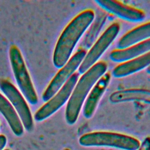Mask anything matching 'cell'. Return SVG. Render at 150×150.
<instances>
[{
    "label": "cell",
    "instance_id": "ffe728a7",
    "mask_svg": "<svg viewBox=\"0 0 150 150\" xmlns=\"http://www.w3.org/2000/svg\"><path fill=\"white\" fill-rule=\"evenodd\" d=\"M63 150H70V149L69 148H64Z\"/></svg>",
    "mask_w": 150,
    "mask_h": 150
},
{
    "label": "cell",
    "instance_id": "9c48e42d",
    "mask_svg": "<svg viewBox=\"0 0 150 150\" xmlns=\"http://www.w3.org/2000/svg\"><path fill=\"white\" fill-rule=\"evenodd\" d=\"M95 2L106 11L124 20L131 22L142 21L145 15L137 8L125 5L115 0H96Z\"/></svg>",
    "mask_w": 150,
    "mask_h": 150
},
{
    "label": "cell",
    "instance_id": "52a82bcc",
    "mask_svg": "<svg viewBox=\"0 0 150 150\" xmlns=\"http://www.w3.org/2000/svg\"><path fill=\"white\" fill-rule=\"evenodd\" d=\"M79 77V73H74L62 87L36 111L35 120L36 121L45 120L60 108L69 100Z\"/></svg>",
    "mask_w": 150,
    "mask_h": 150
},
{
    "label": "cell",
    "instance_id": "277c9868",
    "mask_svg": "<svg viewBox=\"0 0 150 150\" xmlns=\"http://www.w3.org/2000/svg\"><path fill=\"white\" fill-rule=\"evenodd\" d=\"M9 56L13 73L25 98L32 105L38 102V97L20 49L15 45L10 46Z\"/></svg>",
    "mask_w": 150,
    "mask_h": 150
},
{
    "label": "cell",
    "instance_id": "ba28073f",
    "mask_svg": "<svg viewBox=\"0 0 150 150\" xmlns=\"http://www.w3.org/2000/svg\"><path fill=\"white\" fill-rule=\"evenodd\" d=\"M120 29L118 23H113L103 32L94 45L91 46L87 53H86L78 69L79 73L83 74L96 63L103 53L116 38Z\"/></svg>",
    "mask_w": 150,
    "mask_h": 150
},
{
    "label": "cell",
    "instance_id": "5bb4252c",
    "mask_svg": "<svg viewBox=\"0 0 150 150\" xmlns=\"http://www.w3.org/2000/svg\"><path fill=\"white\" fill-rule=\"evenodd\" d=\"M0 112L8 122L12 132L16 136L23 133V126L15 108L9 101L0 93Z\"/></svg>",
    "mask_w": 150,
    "mask_h": 150
},
{
    "label": "cell",
    "instance_id": "2e32d148",
    "mask_svg": "<svg viewBox=\"0 0 150 150\" xmlns=\"http://www.w3.org/2000/svg\"><path fill=\"white\" fill-rule=\"evenodd\" d=\"M106 19L107 16L104 13L98 15L84 37L83 42V47L86 49H90L92 44L95 42L96 39L101 30Z\"/></svg>",
    "mask_w": 150,
    "mask_h": 150
},
{
    "label": "cell",
    "instance_id": "ac0fdd59",
    "mask_svg": "<svg viewBox=\"0 0 150 150\" xmlns=\"http://www.w3.org/2000/svg\"><path fill=\"white\" fill-rule=\"evenodd\" d=\"M6 138L4 135H0V150H2L6 144Z\"/></svg>",
    "mask_w": 150,
    "mask_h": 150
},
{
    "label": "cell",
    "instance_id": "6da1fadb",
    "mask_svg": "<svg viewBox=\"0 0 150 150\" xmlns=\"http://www.w3.org/2000/svg\"><path fill=\"white\" fill-rule=\"evenodd\" d=\"M93 11L86 9L76 16L60 34L54 49L53 63L58 69L63 67L71 57L77 43L94 19Z\"/></svg>",
    "mask_w": 150,
    "mask_h": 150
},
{
    "label": "cell",
    "instance_id": "9a60e30c",
    "mask_svg": "<svg viewBox=\"0 0 150 150\" xmlns=\"http://www.w3.org/2000/svg\"><path fill=\"white\" fill-rule=\"evenodd\" d=\"M109 98L114 103L133 100L148 102L150 101V90L141 88L125 89L112 93Z\"/></svg>",
    "mask_w": 150,
    "mask_h": 150
},
{
    "label": "cell",
    "instance_id": "d6986e66",
    "mask_svg": "<svg viewBox=\"0 0 150 150\" xmlns=\"http://www.w3.org/2000/svg\"><path fill=\"white\" fill-rule=\"evenodd\" d=\"M146 71H147L148 73L150 74V66H149V67H148V68H147V69H146Z\"/></svg>",
    "mask_w": 150,
    "mask_h": 150
},
{
    "label": "cell",
    "instance_id": "8992f818",
    "mask_svg": "<svg viewBox=\"0 0 150 150\" xmlns=\"http://www.w3.org/2000/svg\"><path fill=\"white\" fill-rule=\"evenodd\" d=\"M86 54L85 50H79L60 69L43 93L42 98L44 101L46 102L52 98L67 82L75 71L79 69Z\"/></svg>",
    "mask_w": 150,
    "mask_h": 150
},
{
    "label": "cell",
    "instance_id": "44dd1931",
    "mask_svg": "<svg viewBox=\"0 0 150 150\" xmlns=\"http://www.w3.org/2000/svg\"><path fill=\"white\" fill-rule=\"evenodd\" d=\"M4 150H9V149H4Z\"/></svg>",
    "mask_w": 150,
    "mask_h": 150
},
{
    "label": "cell",
    "instance_id": "5b68a950",
    "mask_svg": "<svg viewBox=\"0 0 150 150\" xmlns=\"http://www.w3.org/2000/svg\"><path fill=\"white\" fill-rule=\"evenodd\" d=\"M0 89L15 108L23 127L27 131H32L34 127L33 117L22 94L6 79H0Z\"/></svg>",
    "mask_w": 150,
    "mask_h": 150
},
{
    "label": "cell",
    "instance_id": "7a4b0ae2",
    "mask_svg": "<svg viewBox=\"0 0 150 150\" xmlns=\"http://www.w3.org/2000/svg\"><path fill=\"white\" fill-rule=\"evenodd\" d=\"M107 69L106 63L100 61L82 74L66 105L65 119L67 124L73 125L76 122L87 96L97 81L105 73Z\"/></svg>",
    "mask_w": 150,
    "mask_h": 150
},
{
    "label": "cell",
    "instance_id": "8fae6325",
    "mask_svg": "<svg viewBox=\"0 0 150 150\" xmlns=\"http://www.w3.org/2000/svg\"><path fill=\"white\" fill-rule=\"evenodd\" d=\"M149 66L150 52L118 65L114 69L112 74L117 78L123 77L139 71Z\"/></svg>",
    "mask_w": 150,
    "mask_h": 150
},
{
    "label": "cell",
    "instance_id": "7c38bea8",
    "mask_svg": "<svg viewBox=\"0 0 150 150\" xmlns=\"http://www.w3.org/2000/svg\"><path fill=\"white\" fill-rule=\"evenodd\" d=\"M149 52H150V39L123 50H114L110 54V58L113 62L123 63Z\"/></svg>",
    "mask_w": 150,
    "mask_h": 150
},
{
    "label": "cell",
    "instance_id": "3957f363",
    "mask_svg": "<svg viewBox=\"0 0 150 150\" xmlns=\"http://www.w3.org/2000/svg\"><path fill=\"white\" fill-rule=\"evenodd\" d=\"M79 142L83 146H108L122 150H137L141 144L138 139L130 135L107 131L85 134L80 137Z\"/></svg>",
    "mask_w": 150,
    "mask_h": 150
},
{
    "label": "cell",
    "instance_id": "e0dca14e",
    "mask_svg": "<svg viewBox=\"0 0 150 150\" xmlns=\"http://www.w3.org/2000/svg\"><path fill=\"white\" fill-rule=\"evenodd\" d=\"M137 150H150V137H146Z\"/></svg>",
    "mask_w": 150,
    "mask_h": 150
},
{
    "label": "cell",
    "instance_id": "30bf717a",
    "mask_svg": "<svg viewBox=\"0 0 150 150\" xmlns=\"http://www.w3.org/2000/svg\"><path fill=\"white\" fill-rule=\"evenodd\" d=\"M110 74L105 73L93 87L85 100L83 106V113L86 118H90L93 116L100 100L110 83Z\"/></svg>",
    "mask_w": 150,
    "mask_h": 150
},
{
    "label": "cell",
    "instance_id": "4fadbf2b",
    "mask_svg": "<svg viewBox=\"0 0 150 150\" xmlns=\"http://www.w3.org/2000/svg\"><path fill=\"white\" fill-rule=\"evenodd\" d=\"M148 39H150V22L132 29L122 36L117 43V47L123 50Z\"/></svg>",
    "mask_w": 150,
    "mask_h": 150
}]
</instances>
